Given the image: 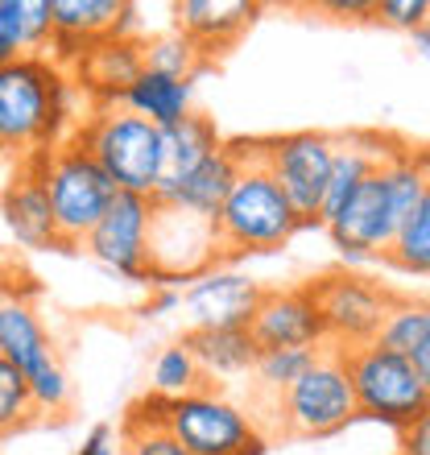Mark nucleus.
<instances>
[{"label":"nucleus","instance_id":"28","mask_svg":"<svg viewBox=\"0 0 430 455\" xmlns=\"http://www.w3.org/2000/svg\"><path fill=\"white\" fill-rule=\"evenodd\" d=\"M203 62H207V54L187 34H179V29L145 37V71L174 75V79H195V75L203 71Z\"/></svg>","mask_w":430,"mask_h":455},{"label":"nucleus","instance_id":"31","mask_svg":"<svg viewBox=\"0 0 430 455\" xmlns=\"http://www.w3.org/2000/svg\"><path fill=\"white\" fill-rule=\"evenodd\" d=\"M34 397H29V381L21 369H12L9 360H0V439L12 435L17 427L34 419Z\"/></svg>","mask_w":430,"mask_h":455},{"label":"nucleus","instance_id":"11","mask_svg":"<svg viewBox=\"0 0 430 455\" xmlns=\"http://www.w3.org/2000/svg\"><path fill=\"white\" fill-rule=\"evenodd\" d=\"M157 199L149 195L120 191L116 204L108 207V216L96 224V232L84 240V249L108 265L112 274L149 286V232H154Z\"/></svg>","mask_w":430,"mask_h":455},{"label":"nucleus","instance_id":"14","mask_svg":"<svg viewBox=\"0 0 430 455\" xmlns=\"http://www.w3.org/2000/svg\"><path fill=\"white\" fill-rule=\"evenodd\" d=\"M322 228H327L335 249H364L385 261V252H389V244L397 236V220H394V207H389V191H385L381 170Z\"/></svg>","mask_w":430,"mask_h":455},{"label":"nucleus","instance_id":"13","mask_svg":"<svg viewBox=\"0 0 430 455\" xmlns=\"http://www.w3.org/2000/svg\"><path fill=\"white\" fill-rule=\"evenodd\" d=\"M265 299V286L257 277L215 265L211 274L195 277L182 290V311L191 315V327L215 331V327H249L257 307Z\"/></svg>","mask_w":430,"mask_h":455},{"label":"nucleus","instance_id":"15","mask_svg":"<svg viewBox=\"0 0 430 455\" xmlns=\"http://www.w3.org/2000/svg\"><path fill=\"white\" fill-rule=\"evenodd\" d=\"M34 299H37L34 277L25 286L0 294V360H9L12 369H21L25 377L37 372L42 364H50V360H59L54 339H50Z\"/></svg>","mask_w":430,"mask_h":455},{"label":"nucleus","instance_id":"8","mask_svg":"<svg viewBox=\"0 0 430 455\" xmlns=\"http://www.w3.org/2000/svg\"><path fill=\"white\" fill-rule=\"evenodd\" d=\"M331 154L335 137L331 132H282V137H265L261 157L265 170L277 179V187L286 191L302 224H322V199H327V179H331Z\"/></svg>","mask_w":430,"mask_h":455},{"label":"nucleus","instance_id":"36","mask_svg":"<svg viewBox=\"0 0 430 455\" xmlns=\"http://www.w3.org/2000/svg\"><path fill=\"white\" fill-rule=\"evenodd\" d=\"M25 42H29V54H46L50 50V42H54L50 0H25Z\"/></svg>","mask_w":430,"mask_h":455},{"label":"nucleus","instance_id":"17","mask_svg":"<svg viewBox=\"0 0 430 455\" xmlns=\"http://www.w3.org/2000/svg\"><path fill=\"white\" fill-rule=\"evenodd\" d=\"M145 71V37H100L75 62V79L92 92L96 104H116Z\"/></svg>","mask_w":430,"mask_h":455},{"label":"nucleus","instance_id":"5","mask_svg":"<svg viewBox=\"0 0 430 455\" xmlns=\"http://www.w3.org/2000/svg\"><path fill=\"white\" fill-rule=\"evenodd\" d=\"M347 372L360 419L394 427L402 435L430 410V389L410 356H397L381 344H364L347 352Z\"/></svg>","mask_w":430,"mask_h":455},{"label":"nucleus","instance_id":"38","mask_svg":"<svg viewBox=\"0 0 430 455\" xmlns=\"http://www.w3.org/2000/svg\"><path fill=\"white\" fill-rule=\"evenodd\" d=\"M182 307V286H154L149 290V299H145L141 315H149V319H162V315L179 311Z\"/></svg>","mask_w":430,"mask_h":455},{"label":"nucleus","instance_id":"16","mask_svg":"<svg viewBox=\"0 0 430 455\" xmlns=\"http://www.w3.org/2000/svg\"><path fill=\"white\" fill-rule=\"evenodd\" d=\"M0 220L9 228V236L17 240V249H59V224H54V207L50 195L37 179V170L25 166L12 170V179L0 191Z\"/></svg>","mask_w":430,"mask_h":455},{"label":"nucleus","instance_id":"21","mask_svg":"<svg viewBox=\"0 0 430 455\" xmlns=\"http://www.w3.org/2000/svg\"><path fill=\"white\" fill-rule=\"evenodd\" d=\"M219 132H215V124L207 116H199V112H191L187 120H179V124H170V129H162V179H157V195L154 199H162V195H170L174 187H179L187 174H191L195 166H203L207 157L219 149Z\"/></svg>","mask_w":430,"mask_h":455},{"label":"nucleus","instance_id":"10","mask_svg":"<svg viewBox=\"0 0 430 455\" xmlns=\"http://www.w3.org/2000/svg\"><path fill=\"white\" fill-rule=\"evenodd\" d=\"M166 431L191 455H236L257 439V419L244 406L227 402L215 389H195L187 397L166 402Z\"/></svg>","mask_w":430,"mask_h":455},{"label":"nucleus","instance_id":"30","mask_svg":"<svg viewBox=\"0 0 430 455\" xmlns=\"http://www.w3.org/2000/svg\"><path fill=\"white\" fill-rule=\"evenodd\" d=\"M319 352H322V347H274V352H261V360H257L252 377H257V385H261L265 394L282 397L290 385L299 381L302 372L319 360Z\"/></svg>","mask_w":430,"mask_h":455},{"label":"nucleus","instance_id":"45","mask_svg":"<svg viewBox=\"0 0 430 455\" xmlns=\"http://www.w3.org/2000/svg\"><path fill=\"white\" fill-rule=\"evenodd\" d=\"M12 170H17V166H12L9 157H0V191H4V182L12 179Z\"/></svg>","mask_w":430,"mask_h":455},{"label":"nucleus","instance_id":"40","mask_svg":"<svg viewBox=\"0 0 430 455\" xmlns=\"http://www.w3.org/2000/svg\"><path fill=\"white\" fill-rule=\"evenodd\" d=\"M402 455H430V410L410 431H402Z\"/></svg>","mask_w":430,"mask_h":455},{"label":"nucleus","instance_id":"43","mask_svg":"<svg viewBox=\"0 0 430 455\" xmlns=\"http://www.w3.org/2000/svg\"><path fill=\"white\" fill-rule=\"evenodd\" d=\"M265 451H269V439H265V435H257V439H252V443H244L236 455H265Z\"/></svg>","mask_w":430,"mask_h":455},{"label":"nucleus","instance_id":"42","mask_svg":"<svg viewBox=\"0 0 430 455\" xmlns=\"http://www.w3.org/2000/svg\"><path fill=\"white\" fill-rule=\"evenodd\" d=\"M410 42H414V54H418L422 62H430V21L422 25L418 34H410Z\"/></svg>","mask_w":430,"mask_h":455},{"label":"nucleus","instance_id":"41","mask_svg":"<svg viewBox=\"0 0 430 455\" xmlns=\"http://www.w3.org/2000/svg\"><path fill=\"white\" fill-rule=\"evenodd\" d=\"M25 282H29V274L21 269V261L9 249H0V294H9V290L25 286Z\"/></svg>","mask_w":430,"mask_h":455},{"label":"nucleus","instance_id":"34","mask_svg":"<svg viewBox=\"0 0 430 455\" xmlns=\"http://www.w3.org/2000/svg\"><path fill=\"white\" fill-rule=\"evenodd\" d=\"M29 42H25V0H0V67L25 59Z\"/></svg>","mask_w":430,"mask_h":455},{"label":"nucleus","instance_id":"25","mask_svg":"<svg viewBox=\"0 0 430 455\" xmlns=\"http://www.w3.org/2000/svg\"><path fill=\"white\" fill-rule=\"evenodd\" d=\"M50 12H54V37L92 46L100 37L116 34L124 4L120 0H50Z\"/></svg>","mask_w":430,"mask_h":455},{"label":"nucleus","instance_id":"4","mask_svg":"<svg viewBox=\"0 0 430 455\" xmlns=\"http://www.w3.org/2000/svg\"><path fill=\"white\" fill-rule=\"evenodd\" d=\"M71 141H79L87 154L96 157L120 191L149 195V199L157 195V179H162V129L149 124L145 116L120 108V104H96V112L71 129Z\"/></svg>","mask_w":430,"mask_h":455},{"label":"nucleus","instance_id":"23","mask_svg":"<svg viewBox=\"0 0 430 455\" xmlns=\"http://www.w3.org/2000/svg\"><path fill=\"white\" fill-rule=\"evenodd\" d=\"M182 339L195 352L203 377H244L261 360V347H257L249 327H215V331L191 327Z\"/></svg>","mask_w":430,"mask_h":455},{"label":"nucleus","instance_id":"12","mask_svg":"<svg viewBox=\"0 0 430 455\" xmlns=\"http://www.w3.org/2000/svg\"><path fill=\"white\" fill-rule=\"evenodd\" d=\"M249 331L261 352H274V347H327V323H322L311 282L286 290H265Z\"/></svg>","mask_w":430,"mask_h":455},{"label":"nucleus","instance_id":"29","mask_svg":"<svg viewBox=\"0 0 430 455\" xmlns=\"http://www.w3.org/2000/svg\"><path fill=\"white\" fill-rule=\"evenodd\" d=\"M385 261L397 265L402 274H430V191H426V199L414 207V216L397 228Z\"/></svg>","mask_w":430,"mask_h":455},{"label":"nucleus","instance_id":"26","mask_svg":"<svg viewBox=\"0 0 430 455\" xmlns=\"http://www.w3.org/2000/svg\"><path fill=\"white\" fill-rule=\"evenodd\" d=\"M377 344L397 352V356H418L422 347L430 344V302L422 299H394L389 315L381 323V336Z\"/></svg>","mask_w":430,"mask_h":455},{"label":"nucleus","instance_id":"27","mask_svg":"<svg viewBox=\"0 0 430 455\" xmlns=\"http://www.w3.org/2000/svg\"><path fill=\"white\" fill-rule=\"evenodd\" d=\"M195 389H203V369L195 352L187 347V339H174L154 356V369H149V394L157 397H187Z\"/></svg>","mask_w":430,"mask_h":455},{"label":"nucleus","instance_id":"2","mask_svg":"<svg viewBox=\"0 0 430 455\" xmlns=\"http://www.w3.org/2000/svg\"><path fill=\"white\" fill-rule=\"evenodd\" d=\"M240 149V179L227 195L224 212L215 216V232H219V249L224 257H249V252H277L286 249L302 216L286 199V191L277 187V179L265 170L261 141H236Z\"/></svg>","mask_w":430,"mask_h":455},{"label":"nucleus","instance_id":"24","mask_svg":"<svg viewBox=\"0 0 430 455\" xmlns=\"http://www.w3.org/2000/svg\"><path fill=\"white\" fill-rule=\"evenodd\" d=\"M381 179H385V191H389L394 220L402 228L430 191V149H410V145L394 141V149H389V157L381 166Z\"/></svg>","mask_w":430,"mask_h":455},{"label":"nucleus","instance_id":"33","mask_svg":"<svg viewBox=\"0 0 430 455\" xmlns=\"http://www.w3.org/2000/svg\"><path fill=\"white\" fill-rule=\"evenodd\" d=\"M120 455H191L166 427H129L120 422Z\"/></svg>","mask_w":430,"mask_h":455},{"label":"nucleus","instance_id":"44","mask_svg":"<svg viewBox=\"0 0 430 455\" xmlns=\"http://www.w3.org/2000/svg\"><path fill=\"white\" fill-rule=\"evenodd\" d=\"M414 364H418V372H422V381H426V389H430V344L422 347L418 356H414Z\"/></svg>","mask_w":430,"mask_h":455},{"label":"nucleus","instance_id":"20","mask_svg":"<svg viewBox=\"0 0 430 455\" xmlns=\"http://www.w3.org/2000/svg\"><path fill=\"white\" fill-rule=\"evenodd\" d=\"M236 179H240V149H236V141L232 145L224 141L203 166H195L191 174H187L170 195H162L157 204H170V207H182V212H195V216L215 220L224 212Z\"/></svg>","mask_w":430,"mask_h":455},{"label":"nucleus","instance_id":"9","mask_svg":"<svg viewBox=\"0 0 430 455\" xmlns=\"http://www.w3.org/2000/svg\"><path fill=\"white\" fill-rule=\"evenodd\" d=\"M311 290L322 311V323H327V344L339 347V352L377 344L385 315L394 307L389 290L369 282L364 274H352V269L322 274L319 282H311Z\"/></svg>","mask_w":430,"mask_h":455},{"label":"nucleus","instance_id":"19","mask_svg":"<svg viewBox=\"0 0 430 455\" xmlns=\"http://www.w3.org/2000/svg\"><path fill=\"white\" fill-rule=\"evenodd\" d=\"M394 141L381 132H339L331 154V179H327V199H322V224L364 187V182L385 166Z\"/></svg>","mask_w":430,"mask_h":455},{"label":"nucleus","instance_id":"37","mask_svg":"<svg viewBox=\"0 0 430 455\" xmlns=\"http://www.w3.org/2000/svg\"><path fill=\"white\" fill-rule=\"evenodd\" d=\"M75 455H120V431L116 427H108V422H96L92 431H87L84 447Z\"/></svg>","mask_w":430,"mask_h":455},{"label":"nucleus","instance_id":"6","mask_svg":"<svg viewBox=\"0 0 430 455\" xmlns=\"http://www.w3.org/2000/svg\"><path fill=\"white\" fill-rule=\"evenodd\" d=\"M356 389H352V372H347V352L339 347H322L319 360L277 397V422L286 435L299 439H327L339 435L347 422H356Z\"/></svg>","mask_w":430,"mask_h":455},{"label":"nucleus","instance_id":"39","mask_svg":"<svg viewBox=\"0 0 430 455\" xmlns=\"http://www.w3.org/2000/svg\"><path fill=\"white\" fill-rule=\"evenodd\" d=\"M322 12H335L339 21H372L377 12V0H327Z\"/></svg>","mask_w":430,"mask_h":455},{"label":"nucleus","instance_id":"35","mask_svg":"<svg viewBox=\"0 0 430 455\" xmlns=\"http://www.w3.org/2000/svg\"><path fill=\"white\" fill-rule=\"evenodd\" d=\"M372 21H381L385 29H402V34H418L430 21V0H377Z\"/></svg>","mask_w":430,"mask_h":455},{"label":"nucleus","instance_id":"3","mask_svg":"<svg viewBox=\"0 0 430 455\" xmlns=\"http://www.w3.org/2000/svg\"><path fill=\"white\" fill-rule=\"evenodd\" d=\"M29 166L37 170V179L50 195L54 207V224H59V249L75 252L84 244L96 224L108 216V207L116 204L120 187L108 179V170L100 166L96 157L87 154L79 141H67L50 154H37Z\"/></svg>","mask_w":430,"mask_h":455},{"label":"nucleus","instance_id":"18","mask_svg":"<svg viewBox=\"0 0 430 455\" xmlns=\"http://www.w3.org/2000/svg\"><path fill=\"white\" fill-rule=\"evenodd\" d=\"M257 12L261 9L252 0H179L174 4V29L191 37L203 54H224L257 21Z\"/></svg>","mask_w":430,"mask_h":455},{"label":"nucleus","instance_id":"32","mask_svg":"<svg viewBox=\"0 0 430 455\" xmlns=\"http://www.w3.org/2000/svg\"><path fill=\"white\" fill-rule=\"evenodd\" d=\"M25 381H29V397H34L37 414H62V410H71L75 385H71V377H67V369H62V360L42 364V369L29 372Z\"/></svg>","mask_w":430,"mask_h":455},{"label":"nucleus","instance_id":"1","mask_svg":"<svg viewBox=\"0 0 430 455\" xmlns=\"http://www.w3.org/2000/svg\"><path fill=\"white\" fill-rule=\"evenodd\" d=\"M67 96L71 71H62L50 54H25L0 67V157L25 166L37 154L59 149L71 116Z\"/></svg>","mask_w":430,"mask_h":455},{"label":"nucleus","instance_id":"7","mask_svg":"<svg viewBox=\"0 0 430 455\" xmlns=\"http://www.w3.org/2000/svg\"><path fill=\"white\" fill-rule=\"evenodd\" d=\"M219 232L215 220L157 204L154 232H149V290L154 286H191L195 277L211 274L219 265Z\"/></svg>","mask_w":430,"mask_h":455},{"label":"nucleus","instance_id":"22","mask_svg":"<svg viewBox=\"0 0 430 455\" xmlns=\"http://www.w3.org/2000/svg\"><path fill=\"white\" fill-rule=\"evenodd\" d=\"M120 108L137 112L157 129H170L195 112V79H174V75L141 71V79L116 100Z\"/></svg>","mask_w":430,"mask_h":455}]
</instances>
